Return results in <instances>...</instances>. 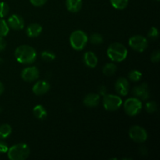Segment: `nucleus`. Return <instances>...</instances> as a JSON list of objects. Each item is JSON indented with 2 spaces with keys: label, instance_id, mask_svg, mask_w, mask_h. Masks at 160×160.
<instances>
[{
  "label": "nucleus",
  "instance_id": "1",
  "mask_svg": "<svg viewBox=\"0 0 160 160\" xmlns=\"http://www.w3.org/2000/svg\"><path fill=\"white\" fill-rule=\"evenodd\" d=\"M15 58L20 63L28 65L36 60L37 52L32 46L28 45H20L15 50Z\"/></svg>",
  "mask_w": 160,
  "mask_h": 160
},
{
  "label": "nucleus",
  "instance_id": "2",
  "mask_svg": "<svg viewBox=\"0 0 160 160\" xmlns=\"http://www.w3.org/2000/svg\"><path fill=\"white\" fill-rule=\"evenodd\" d=\"M128 51L126 47L121 43H112L107 49V56L113 62H122L127 58Z\"/></svg>",
  "mask_w": 160,
  "mask_h": 160
},
{
  "label": "nucleus",
  "instance_id": "3",
  "mask_svg": "<svg viewBox=\"0 0 160 160\" xmlns=\"http://www.w3.org/2000/svg\"><path fill=\"white\" fill-rule=\"evenodd\" d=\"M30 152L31 151L28 145L20 143L9 148L7 155L10 160H25L29 157Z\"/></svg>",
  "mask_w": 160,
  "mask_h": 160
},
{
  "label": "nucleus",
  "instance_id": "4",
  "mask_svg": "<svg viewBox=\"0 0 160 160\" xmlns=\"http://www.w3.org/2000/svg\"><path fill=\"white\" fill-rule=\"evenodd\" d=\"M88 42V37L84 31L76 30L73 31L70 36V43L72 48L77 51L84 49Z\"/></svg>",
  "mask_w": 160,
  "mask_h": 160
},
{
  "label": "nucleus",
  "instance_id": "5",
  "mask_svg": "<svg viewBox=\"0 0 160 160\" xmlns=\"http://www.w3.org/2000/svg\"><path fill=\"white\" fill-rule=\"evenodd\" d=\"M123 109L125 112L130 117H134L141 112L142 109V100L136 97L129 98L124 102Z\"/></svg>",
  "mask_w": 160,
  "mask_h": 160
},
{
  "label": "nucleus",
  "instance_id": "6",
  "mask_svg": "<svg viewBox=\"0 0 160 160\" xmlns=\"http://www.w3.org/2000/svg\"><path fill=\"white\" fill-rule=\"evenodd\" d=\"M122 103L121 98L117 95H105L103 98V106L107 111L117 110L121 107Z\"/></svg>",
  "mask_w": 160,
  "mask_h": 160
},
{
  "label": "nucleus",
  "instance_id": "7",
  "mask_svg": "<svg viewBox=\"0 0 160 160\" xmlns=\"http://www.w3.org/2000/svg\"><path fill=\"white\" fill-rule=\"evenodd\" d=\"M129 45L133 50L138 52L145 51L148 46V42L146 38L142 35H134L129 39Z\"/></svg>",
  "mask_w": 160,
  "mask_h": 160
},
{
  "label": "nucleus",
  "instance_id": "8",
  "mask_svg": "<svg viewBox=\"0 0 160 160\" xmlns=\"http://www.w3.org/2000/svg\"><path fill=\"white\" fill-rule=\"evenodd\" d=\"M129 136L135 142L142 143V142H145L148 138V133L146 130L142 127L134 125L130 128Z\"/></svg>",
  "mask_w": 160,
  "mask_h": 160
},
{
  "label": "nucleus",
  "instance_id": "9",
  "mask_svg": "<svg viewBox=\"0 0 160 160\" xmlns=\"http://www.w3.org/2000/svg\"><path fill=\"white\" fill-rule=\"evenodd\" d=\"M40 76L39 70L36 67H28L23 69L21 72V78L27 82L37 81Z\"/></svg>",
  "mask_w": 160,
  "mask_h": 160
},
{
  "label": "nucleus",
  "instance_id": "10",
  "mask_svg": "<svg viewBox=\"0 0 160 160\" xmlns=\"http://www.w3.org/2000/svg\"><path fill=\"white\" fill-rule=\"evenodd\" d=\"M9 28L12 30L20 31L24 28V20L23 17L18 14H12L8 19L7 22Z\"/></svg>",
  "mask_w": 160,
  "mask_h": 160
},
{
  "label": "nucleus",
  "instance_id": "11",
  "mask_svg": "<svg viewBox=\"0 0 160 160\" xmlns=\"http://www.w3.org/2000/svg\"><path fill=\"white\" fill-rule=\"evenodd\" d=\"M133 94L135 95L136 98H139L141 100H146L149 98V88H148V84H143L138 85L133 88Z\"/></svg>",
  "mask_w": 160,
  "mask_h": 160
},
{
  "label": "nucleus",
  "instance_id": "12",
  "mask_svg": "<svg viewBox=\"0 0 160 160\" xmlns=\"http://www.w3.org/2000/svg\"><path fill=\"white\" fill-rule=\"evenodd\" d=\"M115 89L117 93L122 96H126L129 92V81L125 78H120L115 83Z\"/></svg>",
  "mask_w": 160,
  "mask_h": 160
},
{
  "label": "nucleus",
  "instance_id": "13",
  "mask_svg": "<svg viewBox=\"0 0 160 160\" xmlns=\"http://www.w3.org/2000/svg\"><path fill=\"white\" fill-rule=\"evenodd\" d=\"M50 84L46 81H38L34 84L32 91L36 95H42L46 94L49 91Z\"/></svg>",
  "mask_w": 160,
  "mask_h": 160
},
{
  "label": "nucleus",
  "instance_id": "14",
  "mask_svg": "<svg viewBox=\"0 0 160 160\" xmlns=\"http://www.w3.org/2000/svg\"><path fill=\"white\" fill-rule=\"evenodd\" d=\"M100 95L96 93H89L84 97V104L88 107H95L99 104Z\"/></svg>",
  "mask_w": 160,
  "mask_h": 160
},
{
  "label": "nucleus",
  "instance_id": "15",
  "mask_svg": "<svg viewBox=\"0 0 160 160\" xmlns=\"http://www.w3.org/2000/svg\"><path fill=\"white\" fill-rule=\"evenodd\" d=\"M42 27L39 23H33L28 27L26 30L27 35L29 38H37L42 34Z\"/></svg>",
  "mask_w": 160,
  "mask_h": 160
},
{
  "label": "nucleus",
  "instance_id": "16",
  "mask_svg": "<svg viewBox=\"0 0 160 160\" xmlns=\"http://www.w3.org/2000/svg\"><path fill=\"white\" fill-rule=\"evenodd\" d=\"M84 61L86 66L90 68H95L98 65V57L93 52H86L84 55Z\"/></svg>",
  "mask_w": 160,
  "mask_h": 160
},
{
  "label": "nucleus",
  "instance_id": "17",
  "mask_svg": "<svg viewBox=\"0 0 160 160\" xmlns=\"http://www.w3.org/2000/svg\"><path fill=\"white\" fill-rule=\"evenodd\" d=\"M66 6L70 12H78L82 8V0H66Z\"/></svg>",
  "mask_w": 160,
  "mask_h": 160
},
{
  "label": "nucleus",
  "instance_id": "18",
  "mask_svg": "<svg viewBox=\"0 0 160 160\" xmlns=\"http://www.w3.org/2000/svg\"><path fill=\"white\" fill-rule=\"evenodd\" d=\"M33 113H34V117L38 120H44L46 118L47 114H48L45 108L42 105H38V106H34L33 109Z\"/></svg>",
  "mask_w": 160,
  "mask_h": 160
},
{
  "label": "nucleus",
  "instance_id": "19",
  "mask_svg": "<svg viewBox=\"0 0 160 160\" xmlns=\"http://www.w3.org/2000/svg\"><path fill=\"white\" fill-rule=\"evenodd\" d=\"M12 133V128L8 123L0 125V138L6 139Z\"/></svg>",
  "mask_w": 160,
  "mask_h": 160
},
{
  "label": "nucleus",
  "instance_id": "20",
  "mask_svg": "<svg viewBox=\"0 0 160 160\" xmlns=\"http://www.w3.org/2000/svg\"><path fill=\"white\" fill-rule=\"evenodd\" d=\"M117 70V65L112 62H109V63H106V65L103 67L102 68V72L106 76H112V75L115 74L116 71Z\"/></svg>",
  "mask_w": 160,
  "mask_h": 160
},
{
  "label": "nucleus",
  "instance_id": "21",
  "mask_svg": "<svg viewBox=\"0 0 160 160\" xmlns=\"http://www.w3.org/2000/svg\"><path fill=\"white\" fill-rule=\"evenodd\" d=\"M110 2L115 9L123 10L128 6L129 0H110Z\"/></svg>",
  "mask_w": 160,
  "mask_h": 160
},
{
  "label": "nucleus",
  "instance_id": "22",
  "mask_svg": "<svg viewBox=\"0 0 160 160\" xmlns=\"http://www.w3.org/2000/svg\"><path fill=\"white\" fill-rule=\"evenodd\" d=\"M89 41L92 44L95 45H101L103 42V37L101 34H98V33H94L89 38Z\"/></svg>",
  "mask_w": 160,
  "mask_h": 160
},
{
  "label": "nucleus",
  "instance_id": "23",
  "mask_svg": "<svg viewBox=\"0 0 160 160\" xmlns=\"http://www.w3.org/2000/svg\"><path fill=\"white\" fill-rule=\"evenodd\" d=\"M9 31V27L6 20L0 19V37H5Z\"/></svg>",
  "mask_w": 160,
  "mask_h": 160
},
{
  "label": "nucleus",
  "instance_id": "24",
  "mask_svg": "<svg viewBox=\"0 0 160 160\" xmlns=\"http://www.w3.org/2000/svg\"><path fill=\"white\" fill-rule=\"evenodd\" d=\"M41 56H42V59L45 62H51V61L54 60L55 58H56L55 53L51 51H48V50L42 52Z\"/></svg>",
  "mask_w": 160,
  "mask_h": 160
},
{
  "label": "nucleus",
  "instance_id": "25",
  "mask_svg": "<svg viewBox=\"0 0 160 160\" xmlns=\"http://www.w3.org/2000/svg\"><path fill=\"white\" fill-rule=\"evenodd\" d=\"M142 77V72H140L138 70H133L128 73V78L131 81H140V79Z\"/></svg>",
  "mask_w": 160,
  "mask_h": 160
},
{
  "label": "nucleus",
  "instance_id": "26",
  "mask_svg": "<svg viewBox=\"0 0 160 160\" xmlns=\"http://www.w3.org/2000/svg\"><path fill=\"white\" fill-rule=\"evenodd\" d=\"M9 6L5 2H0V18H4L5 17L9 14Z\"/></svg>",
  "mask_w": 160,
  "mask_h": 160
},
{
  "label": "nucleus",
  "instance_id": "27",
  "mask_svg": "<svg viewBox=\"0 0 160 160\" xmlns=\"http://www.w3.org/2000/svg\"><path fill=\"white\" fill-rule=\"evenodd\" d=\"M145 109L149 113H153V112H156L158 109V105L156 102L150 101L145 104Z\"/></svg>",
  "mask_w": 160,
  "mask_h": 160
},
{
  "label": "nucleus",
  "instance_id": "28",
  "mask_svg": "<svg viewBox=\"0 0 160 160\" xmlns=\"http://www.w3.org/2000/svg\"><path fill=\"white\" fill-rule=\"evenodd\" d=\"M148 37L152 40H156L159 37V30L155 27H152L151 29L149 30L148 33Z\"/></svg>",
  "mask_w": 160,
  "mask_h": 160
},
{
  "label": "nucleus",
  "instance_id": "29",
  "mask_svg": "<svg viewBox=\"0 0 160 160\" xmlns=\"http://www.w3.org/2000/svg\"><path fill=\"white\" fill-rule=\"evenodd\" d=\"M160 59V52L159 50H156L151 55V60L153 62H159Z\"/></svg>",
  "mask_w": 160,
  "mask_h": 160
},
{
  "label": "nucleus",
  "instance_id": "30",
  "mask_svg": "<svg viewBox=\"0 0 160 160\" xmlns=\"http://www.w3.org/2000/svg\"><path fill=\"white\" fill-rule=\"evenodd\" d=\"M47 1L48 0H30V2H31L33 6H38V7L44 6L47 2Z\"/></svg>",
  "mask_w": 160,
  "mask_h": 160
},
{
  "label": "nucleus",
  "instance_id": "31",
  "mask_svg": "<svg viewBox=\"0 0 160 160\" xmlns=\"http://www.w3.org/2000/svg\"><path fill=\"white\" fill-rule=\"evenodd\" d=\"M8 149H9V147L7 144L3 141L0 140V153L7 152Z\"/></svg>",
  "mask_w": 160,
  "mask_h": 160
},
{
  "label": "nucleus",
  "instance_id": "32",
  "mask_svg": "<svg viewBox=\"0 0 160 160\" xmlns=\"http://www.w3.org/2000/svg\"><path fill=\"white\" fill-rule=\"evenodd\" d=\"M6 48V42L4 39V37H0V52L5 50Z\"/></svg>",
  "mask_w": 160,
  "mask_h": 160
},
{
  "label": "nucleus",
  "instance_id": "33",
  "mask_svg": "<svg viewBox=\"0 0 160 160\" xmlns=\"http://www.w3.org/2000/svg\"><path fill=\"white\" fill-rule=\"evenodd\" d=\"M106 92H107V89H106V86H101L99 88V93L101 95L104 96L105 95H106Z\"/></svg>",
  "mask_w": 160,
  "mask_h": 160
},
{
  "label": "nucleus",
  "instance_id": "34",
  "mask_svg": "<svg viewBox=\"0 0 160 160\" xmlns=\"http://www.w3.org/2000/svg\"><path fill=\"white\" fill-rule=\"evenodd\" d=\"M139 151H140L141 155H146L147 153H148V150H147L146 147H145V146L141 147L140 150H139Z\"/></svg>",
  "mask_w": 160,
  "mask_h": 160
},
{
  "label": "nucleus",
  "instance_id": "35",
  "mask_svg": "<svg viewBox=\"0 0 160 160\" xmlns=\"http://www.w3.org/2000/svg\"><path fill=\"white\" fill-rule=\"evenodd\" d=\"M4 90H5V88H4V85H3L2 83L0 81V95H2V93L4 92Z\"/></svg>",
  "mask_w": 160,
  "mask_h": 160
}]
</instances>
